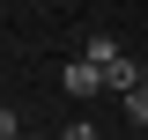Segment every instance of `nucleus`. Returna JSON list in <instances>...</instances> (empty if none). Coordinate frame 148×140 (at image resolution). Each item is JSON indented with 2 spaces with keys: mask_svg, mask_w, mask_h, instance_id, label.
Wrapping results in <instances>:
<instances>
[{
  "mask_svg": "<svg viewBox=\"0 0 148 140\" xmlns=\"http://www.w3.org/2000/svg\"><path fill=\"white\" fill-rule=\"evenodd\" d=\"M59 81H67V96H74V103H89V96H111V81H104V67H96L89 52H74Z\"/></svg>",
  "mask_w": 148,
  "mask_h": 140,
  "instance_id": "nucleus-1",
  "label": "nucleus"
},
{
  "mask_svg": "<svg viewBox=\"0 0 148 140\" xmlns=\"http://www.w3.org/2000/svg\"><path fill=\"white\" fill-rule=\"evenodd\" d=\"M82 52H89L96 67H111V59H119V37H89V44H82Z\"/></svg>",
  "mask_w": 148,
  "mask_h": 140,
  "instance_id": "nucleus-2",
  "label": "nucleus"
},
{
  "mask_svg": "<svg viewBox=\"0 0 148 140\" xmlns=\"http://www.w3.org/2000/svg\"><path fill=\"white\" fill-rule=\"evenodd\" d=\"M126 118H133V125H148V88H133V96H126Z\"/></svg>",
  "mask_w": 148,
  "mask_h": 140,
  "instance_id": "nucleus-3",
  "label": "nucleus"
},
{
  "mask_svg": "<svg viewBox=\"0 0 148 140\" xmlns=\"http://www.w3.org/2000/svg\"><path fill=\"white\" fill-rule=\"evenodd\" d=\"M67 140H96V125H89V118H74V125H67Z\"/></svg>",
  "mask_w": 148,
  "mask_h": 140,
  "instance_id": "nucleus-4",
  "label": "nucleus"
}]
</instances>
